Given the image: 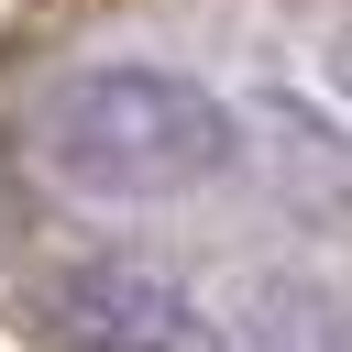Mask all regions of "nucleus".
<instances>
[{
	"instance_id": "f257e3e1",
	"label": "nucleus",
	"mask_w": 352,
	"mask_h": 352,
	"mask_svg": "<svg viewBox=\"0 0 352 352\" xmlns=\"http://www.w3.org/2000/svg\"><path fill=\"white\" fill-rule=\"evenodd\" d=\"M33 165L77 198H176L231 165V110L165 66H88V77L44 88Z\"/></svg>"
},
{
	"instance_id": "7ed1b4c3",
	"label": "nucleus",
	"mask_w": 352,
	"mask_h": 352,
	"mask_svg": "<svg viewBox=\"0 0 352 352\" xmlns=\"http://www.w3.org/2000/svg\"><path fill=\"white\" fill-rule=\"evenodd\" d=\"M330 77H341V99H352V33H341V55H330Z\"/></svg>"
},
{
	"instance_id": "f03ea898",
	"label": "nucleus",
	"mask_w": 352,
	"mask_h": 352,
	"mask_svg": "<svg viewBox=\"0 0 352 352\" xmlns=\"http://www.w3.org/2000/svg\"><path fill=\"white\" fill-rule=\"evenodd\" d=\"M44 352H187V286L154 264H66L33 297Z\"/></svg>"
}]
</instances>
